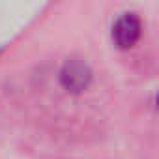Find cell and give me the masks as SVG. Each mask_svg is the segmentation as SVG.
Listing matches in <instances>:
<instances>
[{"instance_id": "1", "label": "cell", "mask_w": 159, "mask_h": 159, "mask_svg": "<svg viewBox=\"0 0 159 159\" xmlns=\"http://www.w3.org/2000/svg\"><path fill=\"white\" fill-rule=\"evenodd\" d=\"M92 81V71L88 67L86 62L79 60V58H71L64 64L62 71H60V83L66 90L79 94L88 88Z\"/></svg>"}, {"instance_id": "2", "label": "cell", "mask_w": 159, "mask_h": 159, "mask_svg": "<svg viewBox=\"0 0 159 159\" xmlns=\"http://www.w3.org/2000/svg\"><path fill=\"white\" fill-rule=\"evenodd\" d=\"M140 30H142V25H140V19L135 15V13H124L114 28H112V39L116 43V47L120 49H129L133 47L139 38H140Z\"/></svg>"}]
</instances>
